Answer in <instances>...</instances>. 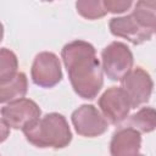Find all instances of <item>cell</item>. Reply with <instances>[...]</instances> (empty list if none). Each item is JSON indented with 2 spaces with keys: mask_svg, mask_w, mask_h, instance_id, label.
Listing matches in <instances>:
<instances>
[{
  "mask_svg": "<svg viewBox=\"0 0 156 156\" xmlns=\"http://www.w3.org/2000/svg\"><path fill=\"white\" fill-rule=\"evenodd\" d=\"M110 30L115 37L127 39L134 45H140L145 41H149L155 33L154 30L139 24L132 13L123 17L111 18Z\"/></svg>",
  "mask_w": 156,
  "mask_h": 156,
  "instance_id": "obj_9",
  "label": "cell"
},
{
  "mask_svg": "<svg viewBox=\"0 0 156 156\" xmlns=\"http://www.w3.org/2000/svg\"><path fill=\"white\" fill-rule=\"evenodd\" d=\"M133 54L121 41H112L101 52V68L111 80H121L133 67Z\"/></svg>",
  "mask_w": 156,
  "mask_h": 156,
  "instance_id": "obj_3",
  "label": "cell"
},
{
  "mask_svg": "<svg viewBox=\"0 0 156 156\" xmlns=\"http://www.w3.org/2000/svg\"><path fill=\"white\" fill-rule=\"evenodd\" d=\"M140 132L132 127L121 128L113 133L110 143V152L113 156H129L140 152Z\"/></svg>",
  "mask_w": 156,
  "mask_h": 156,
  "instance_id": "obj_10",
  "label": "cell"
},
{
  "mask_svg": "<svg viewBox=\"0 0 156 156\" xmlns=\"http://www.w3.org/2000/svg\"><path fill=\"white\" fill-rule=\"evenodd\" d=\"M71 85L77 95L85 100L98 96L104 84L102 68L95 48L84 40H73L61 51Z\"/></svg>",
  "mask_w": 156,
  "mask_h": 156,
  "instance_id": "obj_1",
  "label": "cell"
},
{
  "mask_svg": "<svg viewBox=\"0 0 156 156\" xmlns=\"http://www.w3.org/2000/svg\"><path fill=\"white\" fill-rule=\"evenodd\" d=\"M26 139L37 147L62 149L72 140V132L66 118L57 112L45 115L22 129Z\"/></svg>",
  "mask_w": 156,
  "mask_h": 156,
  "instance_id": "obj_2",
  "label": "cell"
},
{
  "mask_svg": "<svg viewBox=\"0 0 156 156\" xmlns=\"http://www.w3.org/2000/svg\"><path fill=\"white\" fill-rule=\"evenodd\" d=\"M18 61L13 51L2 48L0 49V82L11 78L17 73Z\"/></svg>",
  "mask_w": 156,
  "mask_h": 156,
  "instance_id": "obj_15",
  "label": "cell"
},
{
  "mask_svg": "<svg viewBox=\"0 0 156 156\" xmlns=\"http://www.w3.org/2000/svg\"><path fill=\"white\" fill-rule=\"evenodd\" d=\"M76 9L85 20H99L107 13L104 6V0H77Z\"/></svg>",
  "mask_w": 156,
  "mask_h": 156,
  "instance_id": "obj_14",
  "label": "cell"
},
{
  "mask_svg": "<svg viewBox=\"0 0 156 156\" xmlns=\"http://www.w3.org/2000/svg\"><path fill=\"white\" fill-rule=\"evenodd\" d=\"M10 135V126L5 122L4 118H0V143L5 141Z\"/></svg>",
  "mask_w": 156,
  "mask_h": 156,
  "instance_id": "obj_17",
  "label": "cell"
},
{
  "mask_svg": "<svg viewBox=\"0 0 156 156\" xmlns=\"http://www.w3.org/2000/svg\"><path fill=\"white\" fill-rule=\"evenodd\" d=\"M41 1H46V2H51V1H55V0H41Z\"/></svg>",
  "mask_w": 156,
  "mask_h": 156,
  "instance_id": "obj_19",
  "label": "cell"
},
{
  "mask_svg": "<svg viewBox=\"0 0 156 156\" xmlns=\"http://www.w3.org/2000/svg\"><path fill=\"white\" fill-rule=\"evenodd\" d=\"M134 0H104V6L107 12L122 13L130 9Z\"/></svg>",
  "mask_w": 156,
  "mask_h": 156,
  "instance_id": "obj_16",
  "label": "cell"
},
{
  "mask_svg": "<svg viewBox=\"0 0 156 156\" xmlns=\"http://www.w3.org/2000/svg\"><path fill=\"white\" fill-rule=\"evenodd\" d=\"M76 132L85 138H94L104 134L108 123L100 111L93 105H82L71 116Z\"/></svg>",
  "mask_w": 156,
  "mask_h": 156,
  "instance_id": "obj_7",
  "label": "cell"
},
{
  "mask_svg": "<svg viewBox=\"0 0 156 156\" xmlns=\"http://www.w3.org/2000/svg\"><path fill=\"white\" fill-rule=\"evenodd\" d=\"M27 76L23 72H17L11 78L0 82V104L21 99L27 94Z\"/></svg>",
  "mask_w": 156,
  "mask_h": 156,
  "instance_id": "obj_11",
  "label": "cell"
},
{
  "mask_svg": "<svg viewBox=\"0 0 156 156\" xmlns=\"http://www.w3.org/2000/svg\"><path fill=\"white\" fill-rule=\"evenodd\" d=\"M2 38H4V26L0 23V43H1Z\"/></svg>",
  "mask_w": 156,
  "mask_h": 156,
  "instance_id": "obj_18",
  "label": "cell"
},
{
  "mask_svg": "<svg viewBox=\"0 0 156 156\" xmlns=\"http://www.w3.org/2000/svg\"><path fill=\"white\" fill-rule=\"evenodd\" d=\"M32 80L40 88H52L62 79V69L58 57L54 52H39L32 65Z\"/></svg>",
  "mask_w": 156,
  "mask_h": 156,
  "instance_id": "obj_5",
  "label": "cell"
},
{
  "mask_svg": "<svg viewBox=\"0 0 156 156\" xmlns=\"http://www.w3.org/2000/svg\"><path fill=\"white\" fill-rule=\"evenodd\" d=\"M128 127L136 129L140 133H150L156 127L155 110L152 107H143L134 113L128 121Z\"/></svg>",
  "mask_w": 156,
  "mask_h": 156,
  "instance_id": "obj_13",
  "label": "cell"
},
{
  "mask_svg": "<svg viewBox=\"0 0 156 156\" xmlns=\"http://www.w3.org/2000/svg\"><path fill=\"white\" fill-rule=\"evenodd\" d=\"M99 107L104 117L112 124L122 123L128 117L132 108L126 91L117 87H112L104 91L99 99Z\"/></svg>",
  "mask_w": 156,
  "mask_h": 156,
  "instance_id": "obj_8",
  "label": "cell"
},
{
  "mask_svg": "<svg viewBox=\"0 0 156 156\" xmlns=\"http://www.w3.org/2000/svg\"><path fill=\"white\" fill-rule=\"evenodd\" d=\"M132 16L136 20L139 24L155 32V0H138Z\"/></svg>",
  "mask_w": 156,
  "mask_h": 156,
  "instance_id": "obj_12",
  "label": "cell"
},
{
  "mask_svg": "<svg viewBox=\"0 0 156 156\" xmlns=\"http://www.w3.org/2000/svg\"><path fill=\"white\" fill-rule=\"evenodd\" d=\"M121 88L126 91L130 107L136 108L150 100L154 83L150 74L141 67L130 69L121 78Z\"/></svg>",
  "mask_w": 156,
  "mask_h": 156,
  "instance_id": "obj_4",
  "label": "cell"
},
{
  "mask_svg": "<svg viewBox=\"0 0 156 156\" xmlns=\"http://www.w3.org/2000/svg\"><path fill=\"white\" fill-rule=\"evenodd\" d=\"M0 113L10 128L23 129L39 119L41 110L33 100L21 98L1 107Z\"/></svg>",
  "mask_w": 156,
  "mask_h": 156,
  "instance_id": "obj_6",
  "label": "cell"
}]
</instances>
